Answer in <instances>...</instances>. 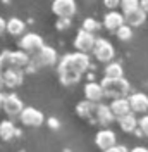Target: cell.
<instances>
[{
  "mask_svg": "<svg viewBox=\"0 0 148 152\" xmlns=\"http://www.w3.org/2000/svg\"><path fill=\"white\" fill-rule=\"evenodd\" d=\"M102 88L105 97L109 99H126L129 95V81L126 78H117V80H110V78H103L102 80Z\"/></svg>",
  "mask_w": 148,
  "mask_h": 152,
  "instance_id": "obj_1",
  "label": "cell"
},
{
  "mask_svg": "<svg viewBox=\"0 0 148 152\" xmlns=\"http://www.w3.org/2000/svg\"><path fill=\"white\" fill-rule=\"evenodd\" d=\"M62 67L73 69L76 73L83 75V73L88 71V67H90V56H88V54H83V52L65 54V56L60 59V64H59V69H62Z\"/></svg>",
  "mask_w": 148,
  "mask_h": 152,
  "instance_id": "obj_2",
  "label": "cell"
},
{
  "mask_svg": "<svg viewBox=\"0 0 148 152\" xmlns=\"http://www.w3.org/2000/svg\"><path fill=\"white\" fill-rule=\"evenodd\" d=\"M95 43H96V38H95V33H90L86 29H79L78 35L74 38V48L78 52H83V54H88L90 50L93 52L95 48Z\"/></svg>",
  "mask_w": 148,
  "mask_h": 152,
  "instance_id": "obj_3",
  "label": "cell"
},
{
  "mask_svg": "<svg viewBox=\"0 0 148 152\" xmlns=\"http://www.w3.org/2000/svg\"><path fill=\"white\" fill-rule=\"evenodd\" d=\"M43 45H45L43 38L40 37L38 33H26L19 40V47L22 48L24 52H28V54H38L43 48Z\"/></svg>",
  "mask_w": 148,
  "mask_h": 152,
  "instance_id": "obj_4",
  "label": "cell"
},
{
  "mask_svg": "<svg viewBox=\"0 0 148 152\" xmlns=\"http://www.w3.org/2000/svg\"><path fill=\"white\" fill-rule=\"evenodd\" d=\"M93 54L96 57V61H100V62H112V59H114V47H112V43L109 40H105V38H96V43H95V48H93Z\"/></svg>",
  "mask_w": 148,
  "mask_h": 152,
  "instance_id": "obj_5",
  "label": "cell"
},
{
  "mask_svg": "<svg viewBox=\"0 0 148 152\" xmlns=\"http://www.w3.org/2000/svg\"><path fill=\"white\" fill-rule=\"evenodd\" d=\"M31 59H29L28 52L24 50H14L10 52L7 50V69H24V67L29 66Z\"/></svg>",
  "mask_w": 148,
  "mask_h": 152,
  "instance_id": "obj_6",
  "label": "cell"
},
{
  "mask_svg": "<svg viewBox=\"0 0 148 152\" xmlns=\"http://www.w3.org/2000/svg\"><path fill=\"white\" fill-rule=\"evenodd\" d=\"M76 0H54L52 2V10L57 18H73L76 14Z\"/></svg>",
  "mask_w": 148,
  "mask_h": 152,
  "instance_id": "obj_7",
  "label": "cell"
},
{
  "mask_svg": "<svg viewBox=\"0 0 148 152\" xmlns=\"http://www.w3.org/2000/svg\"><path fill=\"white\" fill-rule=\"evenodd\" d=\"M21 121H22V124H26V126H41L43 124V121H45V116H43V113L41 111H38V109H35V107H24V111L21 113Z\"/></svg>",
  "mask_w": 148,
  "mask_h": 152,
  "instance_id": "obj_8",
  "label": "cell"
},
{
  "mask_svg": "<svg viewBox=\"0 0 148 152\" xmlns=\"http://www.w3.org/2000/svg\"><path fill=\"white\" fill-rule=\"evenodd\" d=\"M102 24L105 26V29L115 33L120 26L126 24V18H124V14H120V12H117V10H110V12H107V14L103 16Z\"/></svg>",
  "mask_w": 148,
  "mask_h": 152,
  "instance_id": "obj_9",
  "label": "cell"
},
{
  "mask_svg": "<svg viewBox=\"0 0 148 152\" xmlns=\"http://www.w3.org/2000/svg\"><path fill=\"white\" fill-rule=\"evenodd\" d=\"M4 111L9 116H21V113L24 111V104L16 94L5 95V104H4Z\"/></svg>",
  "mask_w": 148,
  "mask_h": 152,
  "instance_id": "obj_10",
  "label": "cell"
},
{
  "mask_svg": "<svg viewBox=\"0 0 148 152\" xmlns=\"http://www.w3.org/2000/svg\"><path fill=\"white\" fill-rule=\"evenodd\" d=\"M36 61L40 62V66H54L59 61L57 50L50 45H43V48L36 54Z\"/></svg>",
  "mask_w": 148,
  "mask_h": 152,
  "instance_id": "obj_11",
  "label": "cell"
},
{
  "mask_svg": "<svg viewBox=\"0 0 148 152\" xmlns=\"http://www.w3.org/2000/svg\"><path fill=\"white\" fill-rule=\"evenodd\" d=\"M95 143L102 151L115 147V133L112 132V130H100V132L96 133V137H95Z\"/></svg>",
  "mask_w": 148,
  "mask_h": 152,
  "instance_id": "obj_12",
  "label": "cell"
},
{
  "mask_svg": "<svg viewBox=\"0 0 148 152\" xmlns=\"http://www.w3.org/2000/svg\"><path fill=\"white\" fill-rule=\"evenodd\" d=\"M103 97H105V94H103L102 83L90 81V83L84 85V99H86V100H91V102H95V104H98Z\"/></svg>",
  "mask_w": 148,
  "mask_h": 152,
  "instance_id": "obj_13",
  "label": "cell"
},
{
  "mask_svg": "<svg viewBox=\"0 0 148 152\" xmlns=\"http://www.w3.org/2000/svg\"><path fill=\"white\" fill-rule=\"evenodd\" d=\"M4 85L9 88H17L19 85H22L24 80V73L21 69H5L4 73Z\"/></svg>",
  "mask_w": 148,
  "mask_h": 152,
  "instance_id": "obj_14",
  "label": "cell"
},
{
  "mask_svg": "<svg viewBox=\"0 0 148 152\" xmlns=\"http://www.w3.org/2000/svg\"><path fill=\"white\" fill-rule=\"evenodd\" d=\"M129 105L133 113H145L148 111V95L143 94V92H138V94H131L129 95Z\"/></svg>",
  "mask_w": 148,
  "mask_h": 152,
  "instance_id": "obj_15",
  "label": "cell"
},
{
  "mask_svg": "<svg viewBox=\"0 0 148 152\" xmlns=\"http://www.w3.org/2000/svg\"><path fill=\"white\" fill-rule=\"evenodd\" d=\"M124 18H126V24H129L131 28H138L143 23H147V12L139 7V9H134L124 14Z\"/></svg>",
  "mask_w": 148,
  "mask_h": 152,
  "instance_id": "obj_16",
  "label": "cell"
},
{
  "mask_svg": "<svg viewBox=\"0 0 148 152\" xmlns=\"http://www.w3.org/2000/svg\"><path fill=\"white\" fill-rule=\"evenodd\" d=\"M117 121H119L120 130L126 133H133V132H136V128H139V119L131 113L122 116V118H117Z\"/></svg>",
  "mask_w": 148,
  "mask_h": 152,
  "instance_id": "obj_17",
  "label": "cell"
},
{
  "mask_svg": "<svg viewBox=\"0 0 148 152\" xmlns=\"http://www.w3.org/2000/svg\"><path fill=\"white\" fill-rule=\"evenodd\" d=\"M21 135V130H17L16 126H14V123L12 121H2L0 123V138L2 140H5V142H9V140H12L14 137H19Z\"/></svg>",
  "mask_w": 148,
  "mask_h": 152,
  "instance_id": "obj_18",
  "label": "cell"
},
{
  "mask_svg": "<svg viewBox=\"0 0 148 152\" xmlns=\"http://www.w3.org/2000/svg\"><path fill=\"white\" fill-rule=\"evenodd\" d=\"M96 107H98V104H95V102H91V100H81V102H78V105H76V113L79 114L81 118H93V116H96Z\"/></svg>",
  "mask_w": 148,
  "mask_h": 152,
  "instance_id": "obj_19",
  "label": "cell"
},
{
  "mask_svg": "<svg viewBox=\"0 0 148 152\" xmlns=\"http://www.w3.org/2000/svg\"><path fill=\"white\" fill-rule=\"evenodd\" d=\"M110 109L115 118H122V116L129 114V111H131L129 99H114L110 102Z\"/></svg>",
  "mask_w": 148,
  "mask_h": 152,
  "instance_id": "obj_20",
  "label": "cell"
},
{
  "mask_svg": "<svg viewBox=\"0 0 148 152\" xmlns=\"http://www.w3.org/2000/svg\"><path fill=\"white\" fill-rule=\"evenodd\" d=\"M81 76L79 73H76L73 69H67V67H62V69H59V80H60V83L65 86L69 85H76L79 80H81Z\"/></svg>",
  "mask_w": 148,
  "mask_h": 152,
  "instance_id": "obj_21",
  "label": "cell"
},
{
  "mask_svg": "<svg viewBox=\"0 0 148 152\" xmlns=\"http://www.w3.org/2000/svg\"><path fill=\"white\" fill-rule=\"evenodd\" d=\"M96 121L100 124H103V126H107V124H110L112 121H114V113H112L110 105H103V104H98V107H96Z\"/></svg>",
  "mask_w": 148,
  "mask_h": 152,
  "instance_id": "obj_22",
  "label": "cell"
},
{
  "mask_svg": "<svg viewBox=\"0 0 148 152\" xmlns=\"http://www.w3.org/2000/svg\"><path fill=\"white\" fill-rule=\"evenodd\" d=\"M26 29V23L19 18H10L7 21V33L12 37H22Z\"/></svg>",
  "mask_w": 148,
  "mask_h": 152,
  "instance_id": "obj_23",
  "label": "cell"
},
{
  "mask_svg": "<svg viewBox=\"0 0 148 152\" xmlns=\"http://www.w3.org/2000/svg\"><path fill=\"white\" fill-rule=\"evenodd\" d=\"M103 76H105V78H110V80H117V78H122V76H124V69H122V66H120L119 62L112 61V62H109V64L105 66Z\"/></svg>",
  "mask_w": 148,
  "mask_h": 152,
  "instance_id": "obj_24",
  "label": "cell"
},
{
  "mask_svg": "<svg viewBox=\"0 0 148 152\" xmlns=\"http://www.w3.org/2000/svg\"><path fill=\"white\" fill-rule=\"evenodd\" d=\"M115 37L119 38L120 42H128L133 38V28H131L129 24H124V26H120L117 31H115Z\"/></svg>",
  "mask_w": 148,
  "mask_h": 152,
  "instance_id": "obj_25",
  "label": "cell"
},
{
  "mask_svg": "<svg viewBox=\"0 0 148 152\" xmlns=\"http://www.w3.org/2000/svg\"><path fill=\"white\" fill-rule=\"evenodd\" d=\"M120 7H122V14H128L131 10L139 9V0H120Z\"/></svg>",
  "mask_w": 148,
  "mask_h": 152,
  "instance_id": "obj_26",
  "label": "cell"
},
{
  "mask_svg": "<svg viewBox=\"0 0 148 152\" xmlns=\"http://www.w3.org/2000/svg\"><path fill=\"white\" fill-rule=\"evenodd\" d=\"M81 28L86 29V31H90V33H95V31L100 29V23H98L96 19H93V18H86L83 21V26H81Z\"/></svg>",
  "mask_w": 148,
  "mask_h": 152,
  "instance_id": "obj_27",
  "label": "cell"
},
{
  "mask_svg": "<svg viewBox=\"0 0 148 152\" xmlns=\"http://www.w3.org/2000/svg\"><path fill=\"white\" fill-rule=\"evenodd\" d=\"M55 28L60 29V31L71 28V19H69V18H59V19H57V23H55Z\"/></svg>",
  "mask_w": 148,
  "mask_h": 152,
  "instance_id": "obj_28",
  "label": "cell"
},
{
  "mask_svg": "<svg viewBox=\"0 0 148 152\" xmlns=\"http://www.w3.org/2000/svg\"><path fill=\"white\" fill-rule=\"evenodd\" d=\"M139 132L148 137V116H143L139 119Z\"/></svg>",
  "mask_w": 148,
  "mask_h": 152,
  "instance_id": "obj_29",
  "label": "cell"
},
{
  "mask_svg": "<svg viewBox=\"0 0 148 152\" xmlns=\"http://www.w3.org/2000/svg\"><path fill=\"white\" fill-rule=\"evenodd\" d=\"M103 5H105L107 9L115 10L117 7H120V0H103Z\"/></svg>",
  "mask_w": 148,
  "mask_h": 152,
  "instance_id": "obj_30",
  "label": "cell"
},
{
  "mask_svg": "<svg viewBox=\"0 0 148 152\" xmlns=\"http://www.w3.org/2000/svg\"><path fill=\"white\" fill-rule=\"evenodd\" d=\"M46 124H48L52 130H59V128H60V121H59L57 118H48V119H46Z\"/></svg>",
  "mask_w": 148,
  "mask_h": 152,
  "instance_id": "obj_31",
  "label": "cell"
},
{
  "mask_svg": "<svg viewBox=\"0 0 148 152\" xmlns=\"http://www.w3.org/2000/svg\"><path fill=\"white\" fill-rule=\"evenodd\" d=\"M103 152H128V149L124 145H115V147H110V149H107Z\"/></svg>",
  "mask_w": 148,
  "mask_h": 152,
  "instance_id": "obj_32",
  "label": "cell"
},
{
  "mask_svg": "<svg viewBox=\"0 0 148 152\" xmlns=\"http://www.w3.org/2000/svg\"><path fill=\"white\" fill-rule=\"evenodd\" d=\"M5 31H7V21L4 18H0V37H2Z\"/></svg>",
  "mask_w": 148,
  "mask_h": 152,
  "instance_id": "obj_33",
  "label": "cell"
},
{
  "mask_svg": "<svg viewBox=\"0 0 148 152\" xmlns=\"http://www.w3.org/2000/svg\"><path fill=\"white\" fill-rule=\"evenodd\" d=\"M139 5H141V9L148 14V0H139Z\"/></svg>",
  "mask_w": 148,
  "mask_h": 152,
  "instance_id": "obj_34",
  "label": "cell"
},
{
  "mask_svg": "<svg viewBox=\"0 0 148 152\" xmlns=\"http://www.w3.org/2000/svg\"><path fill=\"white\" fill-rule=\"evenodd\" d=\"M4 104H5V95L0 92V111L4 109Z\"/></svg>",
  "mask_w": 148,
  "mask_h": 152,
  "instance_id": "obj_35",
  "label": "cell"
},
{
  "mask_svg": "<svg viewBox=\"0 0 148 152\" xmlns=\"http://www.w3.org/2000/svg\"><path fill=\"white\" fill-rule=\"evenodd\" d=\"M131 152H148V149H145V147H134V149H131Z\"/></svg>",
  "mask_w": 148,
  "mask_h": 152,
  "instance_id": "obj_36",
  "label": "cell"
},
{
  "mask_svg": "<svg viewBox=\"0 0 148 152\" xmlns=\"http://www.w3.org/2000/svg\"><path fill=\"white\" fill-rule=\"evenodd\" d=\"M2 86H4V75L0 73V88H2Z\"/></svg>",
  "mask_w": 148,
  "mask_h": 152,
  "instance_id": "obj_37",
  "label": "cell"
}]
</instances>
